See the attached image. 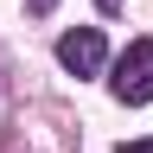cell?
I'll return each instance as SVG.
<instances>
[{
	"label": "cell",
	"mask_w": 153,
	"mask_h": 153,
	"mask_svg": "<svg viewBox=\"0 0 153 153\" xmlns=\"http://www.w3.org/2000/svg\"><path fill=\"white\" fill-rule=\"evenodd\" d=\"M108 89L121 96V102H153V38H134V45L121 51Z\"/></svg>",
	"instance_id": "6da1fadb"
},
{
	"label": "cell",
	"mask_w": 153,
	"mask_h": 153,
	"mask_svg": "<svg viewBox=\"0 0 153 153\" xmlns=\"http://www.w3.org/2000/svg\"><path fill=\"white\" fill-rule=\"evenodd\" d=\"M57 64H64L70 76H96V70H102V32H96V26L64 32V38H57Z\"/></svg>",
	"instance_id": "7a4b0ae2"
},
{
	"label": "cell",
	"mask_w": 153,
	"mask_h": 153,
	"mask_svg": "<svg viewBox=\"0 0 153 153\" xmlns=\"http://www.w3.org/2000/svg\"><path fill=\"white\" fill-rule=\"evenodd\" d=\"M121 153H153V140H128V147H121Z\"/></svg>",
	"instance_id": "3957f363"
},
{
	"label": "cell",
	"mask_w": 153,
	"mask_h": 153,
	"mask_svg": "<svg viewBox=\"0 0 153 153\" xmlns=\"http://www.w3.org/2000/svg\"><path fill=\"white\" fill-rule=\"evenodd\" d=\"M26 7H32V13H51V7H57V0H26Z\"/></svg>",
	"instance_id": "277c9868"
},
{
	"label": "cell",
	"mask_w": 153,
	"mask_h": 153,
	"mask_svg": "<svg viewBox=\"0 0 153 153\" xmlns=\"http://www.w3.org/2000/svg\"><path fill=\"white\" fill-rule=\"evenodd\" d=\"M102 7H108V13H115V7H121V0H102Z\"/></svg>",
	"instance_id": "5b68a950"
}]
</instances>
